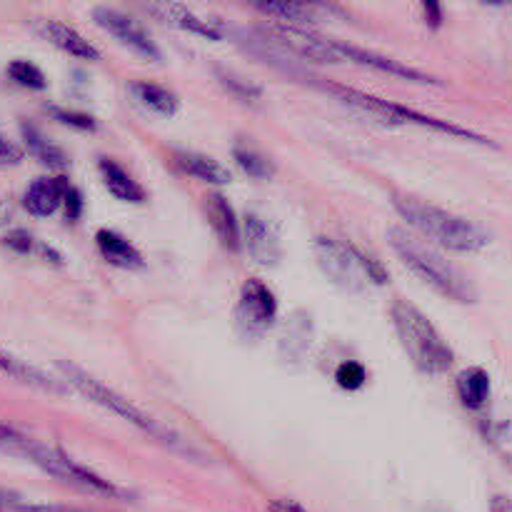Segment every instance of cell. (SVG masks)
<instances>
[{
  "label": "cell",
  "instance_id": "3",
  "mask_svg": "<svg viewBox=\"0 0 512 512\" xmlns=\"http://www.w3.org/2000/svg\"><path fill=\"white\" fill-rule=\"evenodd\" d=\"M390 320L415 368L425 375H443L453 368V348L445 343L433 320L410 300L398 298L390 305Z\"/></svg>",
  "mask_w": 512,
  "mask_h": 512
},
{
  "label": "cell",
  "instance_id": "12",
  "mask_svg": "<svg viewBox=\"0 0 512 512\" xmlns=\"http://www.w3.org/2000/svg\"><path fill=\"white\" fill-rule=\"evenodd\" d=\"M203 213L208 218L210 228H213L215 238L228 250H240V245H243V225H240L228 198L220 193H208L203 200Z\"/></svg>",
  "mask_w": 512,
  "mask_h": 512
},
{
  "label": "cell",
  "instance_id": "15",
  "mask_svg": "<svg viewBox=\"0 0 512 512\" xmlns=\"http://www.w3.org/2000/svg\"><path fill=\"white\" fill-rule=\"evenodd\" d=\"M243 245H245V250L253 255L255 263L275 265L280 260L278 238H275L273 230L265 225L263 218H255V215H245Z\"/></svg>",
  "mask_w": 512,
  "mask_h": 512
},
{
  "label": "cell",
  "instance_id": "8",
  "mask_svg": "<svg viewBox=\"0 0 512 512\" xmlns=\"http://www.w3.org/2000/svg\"><path fill=\"white\" fill-rule=\"evenodd\" d=\"M278 315V300L273 290L260 280L250 278L240 290L238 308H235V325L243 338H260Z\"/></svg>",
  "mask_w": 512,
  "mask_h": 512
},
{
  "label": "cell",
  "instance_id": "30",
  "mask_svg": "<svg viewBox=\"0 0 512 512\" xmlns=\"http://www.w3.org/2000/svg\"><path fill=\"white\" fill-rule=\"evenodd\" d=\"M335 380H338L340 388L358 390V388H363L365 380H368V373H365V368L360 363H355V360H348V363H343L338 368V373H335Z\"/></svg>",
  "mask_w": 512,
  "mask_h": 512
},
{
  "label": "cell",
  "instance_id": "35",
  "mask_svg": "<svg viewBox=\"0 0 512 512\" xmlns=\"http://www.w3.org/2000/svg\"><path fill=\"white\" fill-rule=\"evenodd\" d=\"M423 15L430 28H440L443 25V5L440 3H423Z\"/></svg>",
  "mask_w": 512,
  "mask_h": 512
},
{
  "label": "cell",
  "instance_id": "38",
  "mask_svg": "<svg viewBox=\"0 0 512 512\" xmlns=\"http://www.w3.org/2000/svg\"><path fill=\"white\" fill-rule=\"evenodd\" d=\"M490 512H512V500L505 498V495H498L490 503Z\"/></svg>",
  "mask_w": 512,
  "mask_h": 512
},
{
  "label": "cell",
  "instance_id": "9",
  "mask_svg": "<svg viewBox=\"0 0 512 512\" xmlns=\"http://www.w3.org/2000/svg\"><path fill=\"white\" fill-rule=\"evenodd\" d=\"M315 258L323 273L338 285L340 290L348 293H363L365 273L355 258V248L350 243H340L333 238H315Z\"/></svg>",
  "mask_w": 512,
  "mask_h": 512
},
{
  "label": "cell",
  "instance_id": "29",
  "mask_svg": "<svg viewBox=\"0 0 512 512\" xmlns=\"http://www.w3.org/2000/svg\"><path fill=\"white\" fill-rule=\"evenodd\" d=\"M50 115H53L58 123L68 125V128H75V130H95L98 128V120L93 118V115L88 113H78V110H65V108H55V105H48Z\"/></svg>",
  "mask_w": 512,
  "mask_h": 512
},
{
  "label": "cell",
  "instance_id": "5",
  "mask_svg": "<svg viewBox=\"0 0 512 512\" xmlns=\"http://www.w3.org/2000/svg\"><path fill=\"white\" fill-rule=\"evenodd\" d=\"M315 85H320V88H323L325 93H330L335 100H340V103L350 105V108L360 110V113H365V115H373V118L383 120V123H390V125H405V123L423 125V128H428V130H438V133L455 135V138L470 140V143L490 145V140H485L483 135L473 133V130L460 128V125L448 123V120L430 118V115L420 113V110L408 108V105H403V103H393V100L375 98V95L363 93V90L345 88V85L328 83V80H320V83H315Z\"/></svg>",
  "mask_w": 512,
  "mask_h": 512
},
{
  "label": "cell",
  "instance_id": "18",
  "mask_svg": "<svg viewBox=\"0 0 512 512\" xmlns=\"http://www.w3.org/2000/svg\"><path fill=\"white\" fill-rule=\"evenodd\" d=\"M98 170L100 175H103L105 188H108V193L113 195V198L123 200V203H133V205L143 203L145 190L135 183L133 175H130L123 165H118L110 158H100Z\"/></svg>",
  "mask_w": 512,
  "mask_h": 512
},
{
  "label": "cell",
  "instance_id": "34",
  "mask_svg": "<svg viewBox=\"0 0 512 512\" xmlns=\"http://www.w3.org/2000/svg\"><path fill=\"white\" fill-rule=\"evenodd\" d=\"M20 158H23V153H20L18 145L0 135V165H15L20 163Z\"/></svg>",
  "mask_w": 512,
  "mask_h": 512
},
{
  "label": "cell",
  "instance_id": "21",
  "mask_svg": "<svg viewBox=\"0 0 512 512\" xmlns=\"http://www.w3.org/2000/svg\"><path fill=\"white\" fill-rule=\"evenodd\" d=\"M0 370H3V373H8L10 378L20 380V383L33 385V388L48 390V393H65L63 383H58V380H50L48 375H43L40 370H35L33 365L18 360L15 355L5 353V350H0Z\"/></svg>",
  "mask_w": 512,
  "mask_h": 512
},
{
  "label": "cell",
  "instance_id": "10",
  "mask_svg": "<svg viewBox=\"0 0 512 512\" xmlns=\"http://www.w3.org/2000/svg\"><path fill=\"white\" fill-rule=\"evenodd\" d=\"M93 18L100 28L108 30L115 40H120L125 48L138 53L140 58L153 60V63H160V60H163V50L158 48V43H155V40L150 38L148 30H145L138 20L130 18L128 13L108 8V5H100V8L93 10Z\"/></svg>",
  "mask_w": 512,
  "mask_h": 512
},
{
  "label": "cell",
  "instance_id": "1",
  "mask_svg": "<svg viewBox=\"0 0 512 512\" xmlns=\"http://www.w3.org/2000/svg\"><path fill=\"white\" fill-rule=\"evenodd\" d=\"M60 373H63L65 383H68L70 388L78 390V393L83 395V398H88L90 403L100 405V408H105L108 413H113L115 418L125 420L128 425L138 428L140 433L150 435V438L158 440L160 445H165V448L173 450V453L183 455V458L193 460V463H203V453H200L195 445H190L183 435L173 433V430L165 428L160 420L150 418V415L143 413L138 405L130 403L128 398H123V395L115 393L113 388H108V385L100 383L98 378H93V375L85 373L83 368H78V365H70V363H60Z\"/></svg>",
  "mask_w": 512,
  "mask_h": 512
},
{
  "label": "cell",
  "instance_id": "19",
  "mask_svg": "<svg viewBox=\"0 0 512 512\" xmlns=\"http://www.w3.org/2000/svg\"><path fill=\"white\" fill-rule=\"evenodd\" d=\"M175 165H178V170H183L185 175H190V178L205 180V183L210 185L230 183V170L225 168V165H220L218 160L210 158V155L188 153V150H183V153L175 155Z\"/></svg>",
  "mask_w": 512,
  "mask_h": 512
},
{
  "label": "cell",
  "instance_id": "22",
  "mask_svg": "<svg viewBox=\"0 0 512 512\" xmlns=\"http://www.w3.org/2000/svg\"><path fill=\"white\" fill-rule=\"evenodd\" d=\"M130 93H133L135 98L145 105V108H150L153 113H158V115H175L180 108L178 95L170 93L168 88H163V85H158V83H148V80H133V83H130Z\"/></svg>",
  "mask_w": 512,
  "mask_h": 512
},
{
  "label": "cell",
  "instance_id": "11",
  "mask_svg": "<svg viewBox=\"0 0 512 512\" xmlns=\"http://www.w3.org/2000/svg\"><path fill=\"white\" fill-rule=\"evenodd\" d=\"M335 50H338L340 60L343 63H355V65H365L370 70H380V73L395 75L400 80H410V83H425V85H438L440 80H435L433 75L423 73V70H415L410 65L400 63V60L388 58V55L373 53V50L358 48V45L343 43V40H335Z\"/></svg>",
  "mask_w": 512,
  "mask_h": 512
},
{
  "label": "cell",
  "instance_id": "32",
  "mask_svg": "<svg viewBox=\"0 0 512 512\" xmlns=\"http://www.w3.org/2000/svg\"><path fill=\"white\" fill-rule=\"evenodd\" d=\"M30 438H25L18 430L8 428V425H0V450H10V453H23V448L28 445Z\"/></svg>",
  "mask_w": 512,
  "mask_h": 512
},
{
  "label": "cell",
  "instance_id": "28",
  "mask_svg": "<svg viewBox=\"0 0 512 512\" xmlns=\"http://www.w3.org/2000/svg\"><path fill=\"white\" fill-rule=\"evenodd\" d=\"M0 512H103L90 508H73V505H53V503H25L23 498H13L0 505Z\"/></svg>",
  "mask_w": 512,
  "mask_h": 512
},
{
  "label": "cell",
  "instance_id": "16",
  "mask_svg": "<svg viewBox=\"0 0 512 512\" xmlns=\"http://www.w3.org/2000/svg\"><path fill=\"white\" fill-rule=\"evenodd\" d=\"M38 33L43 35L45 40L55 45V48L65 50L68 55L78 60H98L100 58V50L95 48L90 40H85L78 30L68 28V25L58 23V20H43L38 25Z\"/></svg>",
  "mask_w": 512,
  "mask_h": 512
},
{
  "label": "cell",
  "instance_id": "33",
  "mask_svg": "<svg viewBox=\"0 0 512 512\" xmlns=\"http://www.w3.org/2000/svg\"><path fill=\"white\" fill-rule=\"evenodd\" d=\"M63 210L68 220H78L80 215H83V195H80V190L68 188V193H65V200H63Z\"/></svg>",
  "mask_w": 512,
  "mask_h": 512
},
{
  "label": "cell",
  "instance_id": "13",
  "mask_svg": "<svg viewBox=\"0 0 512 512\" xmlns=\"http://www.w3.org/2000/svg\"><path fill=\"white\" fill-rule=\"evenodd\" d=\"M145 10L153 15H158V18L165 20V23L175 25V28H183V30H188V33L200 35V38H208V40L223 38V28H220L218 23L200 18V15H195L193 10L185 8V5L155 3V5H145Z\"/></svg>",
  "mask_w": 512,
  "mask_h": 512
},
{
  "label": "cell",
  "instance_id": "20",
  "mask_svg": "<svg viewBox=\"0 0 512 512\" xmlns=\"http://www.w3.org/2000/svg\"><path fill=\"white\" fill-rule=\"evenodd\" d=\"M458 398L468 410H480L490 398V375L483 368H465L458 375Z\"/></svg>",
  "mask_w": 512,
  "mask_h": 512
},
{
  "label": "cell",
  "instance_id": "2",
  "mask_svg": "<svg viewBox=\"0 0 512 512\" xmlns=\"http://www.w3.org/2000/svg\"><path fill=\"white\" fill-rule=\"evenodd\" d=\"M393 208L398 210V215L410 228H415L420 235L438 243L440 248L453 250V253H475V250H483L490 240L480 225L470 223L463 215L438 208V205L428 203V200L395 195Z\"/></svg>",
  "mask_w": 512,
  "mask_h": 512
},
{
  "label": "cell",
  "instance_id": "23",
  "mask_svg": "<svg viewBox=\"0 0 512 512\" xmlns=\"http://www.w3.org/2000/svg\"><path fill=\"white\" fill-rule=\"evenodd\" d=\"M20 130H23V140H25V145H28V150L40 160V163L45 165V168H50V170L68 168V155H65V150L58 148L53 140L45 138V135L40 133L35 125L25 123Z\"/></svg>",
  "mask_w": 512,
  "mask_h": 512
},
{
  "label": "cell",
  "instance_id": "31",
  "mask_svg": "<svg viewBox=\"0 0 512 512\" xmlns=\"http://www.w3.org/2000/svg\"><path fill=\"white\" fill-rule=\"evenodd\" d=\"M353 248H355V245H353ZM355 258H358V263H360V268H363L365 278L373 280V283H380V285L388 283V270H385L383 263H378L375 258H370V255L363 253L360 248H355Z\"/></svg>",
  "mask_w": 512,
  "mask_h": 512
},
{
  "label": "cell",
  "instance_id": "25",
  "mask_svg": "<svg viewBox=\"0 0 512 512\" xmlns=\"http://www.w3.org/2000/svg\"><path fill=\"white\" fill-rule=\"evenodd\" d=\"M233 158H235V163L240 165V170H243L245 175H250V178L265 180L273 175V163H270V160L265 158L260 150H255L253 145L238 143L233 148Z\"/></svg>",
  "mask_w": 512,
  "mask_h": 512
},
{
  "label": "cell",
  "instance_id": "17",
  "mask_svg": "<svg viewBox=\"0 0 512 512\" xmlns=\"http://www.w3.org/2000/svg\"><path fill=\"white\" fill-rule=\"evenodd\" d=\"M95 245H98L100 255H103L110 265H118V268L123 270H140L145 265L143 253H140L125 235L115 233V230L110 228H103L95 233Z\"/></svg>",
  "mask_w": 512,
  "mask_h": 512
},
{
  "label": "cell",
  "instance_id": "6",
  "mask_svg": "<svg viewBox=\"0 0 512 512\" xmlns=\"http://www.w3.org/2000/svg\"><path fill=\"white\" fill-rule=\"evenodd\" d=\"M23 458H28L30 463L38 465L43 473H48L50 478L60 480L68 488L80 490V493L98 495V498H110V500H133V493L123 490L120 485L110 483V480L100 478L93 470L83 468L80 463H75L70 455H65L63 450L48 448V445H40L35 440H28V445L23 448Z\"/></svg>",
  "mask_w": 512,
  "mask_h": 512
},
{
  "label": "cell",
  "instance_id": "14",
  "mask_svg": "<svg viewBox=\"0 0 512 512\" xmlns=\"http://www.w3.org/2000/svg\"><path fill=\"white\" fill-rule=\"evenodd\" d=\"M68 180L65 178H38L25 190L23 205L35 218H48L55 210L63 208L65 193H68Z\"/></svg>",
  "mask_w": 512,
  "mask_h": 512
},
{
  "label": "cell",
  "instance_id": "24",
  "mask_svg": "<svg viewBox=\"0 0 512 512\" xmlns=\"http://www.w3.org/2000/svg\"><path fill=\"white\" fill-rule=\"evenodd\" d=\"M258 13L270 15V18L280 20V25H290V28H310L313 23H318V15H315L313 5L303 3H260L255 5Z\"/></svg>",
  "mask_w": 512,
  "mask_h": 512
},
{
  "label": "cell",
  "instance_id": "36",
  "mask_svg": "<svg viewBox=\"0 0 512 512\" xmlns=\"http://www.w3.org/2000/svg\"><path fill=\"white\" fill-rule=\"evenodd\" d=\"M5 243H8L10 248L18 250V253H30V250L35 248L33 238H30L28 233H13L8 240H5Z\"/></svg>",
  "mask_w": 512,
  "mask_h": 512
},
{
  "label": "cell",
  "instance_id": "4",
  "mask_svg": "<svg viewBox=\"0 0 512 512\" xmlns=\"http://www.w3.org/2000/svg\"><path fill=\"white\" fill-rule=\"evenodd\" d=\"M388 240L390 248L398 253L405 268L418 275L425 285H430V288L438 290L445 298L455 300V303H475L473 283L453 263H448L443 255L435 253L430 245H425L423 240L400 228L390 230Z\"/></svg>",
  "mask_w": 512,
  "mask_h": 512
},
{
  "label": "cell",
  "instance_id": "26",
  "mask_svg": "<svg viewBox=\"0 0 512 512\" xmlns=\"http://www.w3.org/2000/svg\"><path fill=\"white\" fill-rule=\"evenodd\" d=\"M218 80L223 83V88L228 90L230 95H235V98L243 100V103H258L260 95H263V90H260L258 85L250 83V80L243 78V75L233 73V70L220 68L218 70Z\"/></svg>",
  "mask_w": 512,
  "mask_h": 512
},
{
  "label": "cell",
  "instance_id": "7",
  "mask_svg": "<svg viewBox=\"0 0 512 512\" xmlns=\"http://www.w3.org/2000/svg\"><path fill=\"white\" fill-rule=\"evenodd\" d=\"M238 43L250 55L263 60L273 70H280L285 75H295V78H310L313 75L303 68L305 60L295 55V50L275 33V28H245L238 30Z\"/></svg>",
  "mask_w": 512,
  "mask_h": 512
},
{
  "label": "cell",
  "instance_id": "27",
  "mask_svg": "<svg viewBox=\"0 0 512 512\" xmlns=\"http://www.w3.org/2000/svg\"><path fill=\"white\" fill-rule=\"evenodd\" d=\"M8 75L13 83L23 85V88H30V90H43L45 85V73L38 68V65H33L30 60H13V63L8 65Z\"/></svg>",
  "mask_w": 512,
  "mask_h": 512
},
{
  "label": "cell",
  "instance_id": "37",
  "mask_svg": "<svg viewBox=\"0 0 512 512\" xmlns=\"http://www.w3.org/2000/svg\"><path fill=\"white\" fill-rule=\"evenodd\" d=\"M268 512H305V508L303 505L295 503V500L280 498V500H273V503L268 505Z\"/></svg>",
  "mask_w": 512,
  "mask_h": 512
}]
</instances>
